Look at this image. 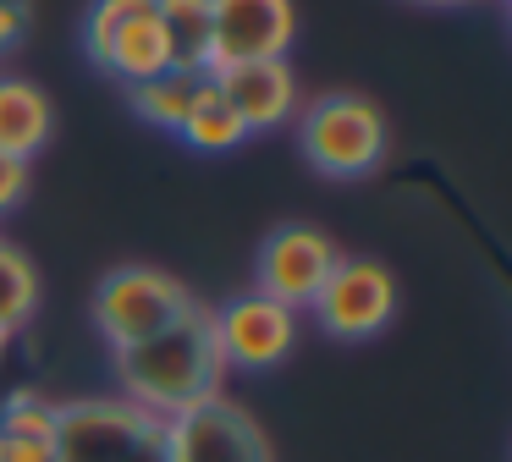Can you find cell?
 <instances>
[{"instance_id": "13", "label": "cell", "mask_w": 512, "mask_h": 462, "mask_svg": "<svg viewBox=\"0 0 512 462\" xmlns=\"http://www.w3.org/2000/svg\"><path fill=\"white\" fill-rule=\"evenodd\" d=\"M204 88H210V72H182V66H171V72L127 88V105H133L138 121H149V127L177 132L182 121H188V110L204 99Z\"/></svg>"}, {"instance_id": "9", "label": "cell", "mask_w": 512, "mask_h": 462, "mask_svg": "<svg viewBox=\"0 0 512 462\" xmlns=\"http://www.w3.org/2000/svg\"><path fill=\"white\" fill-rule=\"evenodd\" d=\"M298 39L292 0H210V72L237 61H287Z\"/></svg>"}, {"instance_id": "17", "label": "cell", "mask_w": 512, "mask_h": 462, "mask_svg": "<svg viewBox=\"0 0 512 462\" xmlns=\"http://www.w3.org/2000/svg\"><path fill=\"white\" fill-rule=\"evenodd\" d=\"M0 435L50 446V435H56V402H45L39 391H12L0 402Z\"/></svg>"}, {"instance_id": "12", "label": "cell", "mask_w": 512, "mask_h": 462, "mask_svg": "<svg viewBox=\"0 0 512 462\" xmlns=\"http://www.w3.org/2000/svg\"><path fill=\"white\" fill-rule=\"evenodd\" d=\"M50 132H56V105H50L45 88L34 77L0 72V154L34 165V154L50 143Z\"/></svg>"}, {"instance_id": "7", "label": "cell", "mask_w": 512, "mask_h": 462, "mask_svg": "<svg viewBox=\"0 0 512 462\" xmlns=\"http://www.w3.org/2000/svg\"><path fill=\"white\" fill-rule=\"evenodd\" d=\"M160 446H166V462H276L265 429L226 396H210V402L166 418Z\"/></svg>"}, {"instance_id": "18", "label": "cell", "mask_w": 512, "mask_h": 462, "mask_svg": "<svg viewBox=\"0 0 512 462\" xmlns=\"http://www.w3.org/2000/svg\"><path fill=\"white\" fill-rule=\"evenodd\" d=\"M138 6H149V0H89V11H83V55H89V66L105 55V44L116 39V28Z\"/></svg>"}, {"instance_id": "19", "label": "cell", "mask_w": 512, "mask_h": 462, "mask_svg": "<svg viewBox=\"0 0 512 462\" xmlns=\"http://www.w3.org/2000/svg\"><path fill=\"white\" fill-rule=\"evenodd\" d=\"M28 160H12V154H0V215H12V209L28 204Z\"/></svg>"}, {"instance_id": "10", "label": "cell", "mask_w": 512, "mask_h": 462, "mask_svg": "<svg viewBox=\"0 0 512 462\" xmlns=\"http://www.w3.org/2000/svg\"><path fill=\"white\" fill-rule=\"evenodd\" d=\"M215 94L232 105V116L254 132H276L298 116V77L292 61H237V66H215L210 72Z\"/></svg>"}, {"instance_id": "20", "label": "cell", "mask_w": 512, "mask_h": 462, "mask_svg": "<svg viewBox=\"0 0 512 462\" xmlns=\"http://www.w3.org/2000/svg\"><path fill=\"white\" fill-rule=\"evenodd\" d=\"M0 462H50V446H39V440H6V435H0Z\"/></svg>"}, {"instance_id": "2", "label": "cell", "mask_w": 512, "mask_h": 462, "mask_svg": "<svg viewBox=\"0 0 512 462\" xmlns=\"http://www.w3.org/2000/svg\"><path fill=\"white\" fill-rule=\"evenodd\" d=\"M292 132H298V154L309 160V171H320L325 182H364L380 171L391 149L380 105L353 94V88H336V94L298 105Z\"/></svg>"}, {"instance_id": "11", "label": "cell", "mask_w": 512, "mask_h": 462, "mask_svg": "<svg viewBox=\"0 0 512 462\" xmlns=\"http://www.w3.org/2000/svg\"><path fill=\"white\" fill-rule=\"evenodd\" d=\"M94 72H105L122 88H138V83H149V77L171 72V39H166V28H160V17H155V0L138 6L133 17L116 28V39L105 44V55L94 61Z\"/></svg>"}, {"instance_id": "21", "label": "cell", "mask_w": 512, "mask_h": 462, "mask_svg": "<svg viewBox=\"0 0 512 462\" xmlns=\"http://www.w3.org/2000/svg\"><path fill=\"white\" fill-rule=\"evenodd\" d=\"M122 462H166V446H160V429H155V435H144V440H138V446L127 451Z\"/></svg>"}, {"instance_id": "1", "label": "cell", "mask_w": 512, "mask_h": 462, "mask_svg": "<svg viewBox=\"0 0 512 462\" xmlns=\"http://www.w3.org/2000/svg\"><path fill=\"white\" fill-rule=\"evenodd\" d=\"M116 385H122V402H133L138 413H149L155 424L188 413V407L221 396L226 363L215 347V319L204 303H193L188 314L171 330H160L144 347L116 352Z\"/></svg>"}, {"instance_id": "4", "label": "cell", "mask_w": 512, "mask_h": 462, "mask_svg": "<svg viewBox=\"0 0 512 462\" xmlns=\"http://www.w3.org/2000/svg\"><path fill=\"white\" fill-rule=\"evenodd\" d=\"M397 275L386 270L380 259H336V270L325 275L320 297L309 303L314 325L325 330L331 341H369L397 319Z\"/></svg>"}, {"instance_id": "16", "label": "cell", "mask_w": 512, "mask_h": 462, "mask_svg": "<svg viewBox=\"0 0 512 462\" xmlns=\"http://www.w3.org/2000/svg\"><path fill=\"white\" fill-rule=\"evenodd\" d=\"M39 314V270L17 242L0 237V341H12Z\"/></svg>"}, {"instance_id": "6", "label": "cell", "mask_w": 512, "mask_h": 462, "mask_svg": "<svg viewBox=\"0 0 512 462\" xmlns=\"http://www.w3.org/2000/svg\"><path fill=\"white\" fill-rule=\"evenodd\" d=\"M155 418L138 413L122 396H78L56 407L50 462H122L144 435H155Z\"/></svg>"}, {"instance_id": "22", "label": "cell", "mask_w": 512, "mask_h": 462, "mask_svg": "<svg viewBox=\"0 0 512 462\" xmlns=\"http://www.w3.org/2000/svg\"><path fill=\"white\" fill-rule=\"evenodd\" d=\"M408 6H463V0H408Z\"/></svg>"}, {"instance_id": "8", "label": "cell", "mask_w": 512, "mask_h": 462, "mask_svg": "<svg viewBox=\"0 0 512 462\" xmlns=\"http://www.w3.org/2000/svg\"><path fill=\"white\" fill-rule=\"evenodd\" d=\"M215 319V347H221V363L237 374H270L292 358L298 347V314L259 292H243L232 303L210 308Z\"/></svg>"}, {"instance_id": "15", "label": "cell", "mask_w": 512, "mask_h": 462, "mask_svg": "<svg viewBox=\"0 0 512 462\" xmlns=\"http://www.w3.org/2000/svg\"><path fill=\"white\" fill-rule=\"evenodd\" d=\"M177 143H188L193 154H232L248 143V127L232 116V105H226L221 94H215V83L204 88V99L188 110V121H182L177 132H171Z\"/></svg>"}, {"instance_id": "3", "label": "cell", "mask_w": 512, "mask_h": 462, "mask_svg": "<svg viewBox=\"0 0 512 462\" xmlns=\"http://www.w3.org/2000/svg\"><path fill=\"white\" fill-rule=\"evenodd\" d=\"M193 308V292L160 264H116L100 286H94V330L116 352L144 347L160 330H171Z\"/></svg>"}, {"instance_id": "5", "label": "cell", "mask_w": 512, "mask_h": 462, "mask_svg": "<svg viewBox=\"0 0 512 462\" xmlns=\"http://www.w3.org/2000/svg\"><path fill=\"white\" fill-rule=\"evenodd\" d=\"M336 242L325 237L320 226H309V220H287V226H276L265 242H259L254 253V292L270 297V303L292 308V314H303V308L320 297L325 275L336 270Z\"/></svg>"}, {"instance_id": "14", "label": "cell", "mask_w": 512, "mask_h": 462, "mask_svg": "<svg viewBox=\"0 0 512 462\" xmlns=\"http://www.w3.org/2000/svg\"><path fill=\"white\" fill-rule=\"evenodd\" d=\"M155 17L171 39V66L210 72V0H155Z\"/></svg>"}]
</instances>
